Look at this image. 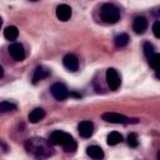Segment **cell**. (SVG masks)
Instances as JSON below:
<instances>
[{
    "label": "cell",
    "instance_id": "obj_1",
    "mask_svg": "<svg viewBox=\"0 0 160 160\" xmlns=\"http://www.w3.org/2000/svg\"><path fill=\"white\" fill-rule=\"evenodd\" d=\"M25 149L29 154L36 156V158H49L54 154L52 144L50 140H45L44 138L34 136L26 140Z\"/></svg>",
    "mask_w": 160,
    "mask_h": 160
},
{
    "label": "cell",
    "instance_id": "obj_2",
    "mask_svg": "<svg viewBox=\"0 0 160 160\" xmlns=\"http://www.w3.org/2000/svg\"><path fill=\"white\" fill-rule=\"evenodd\" d=\"M49 140L52 145H60L66 152H74L76 150V141L70 134L65 131H61V130L52 131L50 134Z\"/></svg>",
    "mask_w": 160,
    "mask_h": 160
},
{
    "label": "cell",
    "instance_id": "obj_3",
    "mask_svg": "<svg viewBox=\"0 0 160 160\" xmlns=\"http://www.w3.org/2000/svg\"><path fill=\"white\" fill-rule=\"evenodd\" d=\"M100 18L106 24H115L120 19V10L114 4H104L100 8Z\"/></svg>",
    "mask_w": 160,
    "mask_h": 160
},
{
    "label": "cell",
    "instance_id": "obj_4",
    "mask_svg": "<svg viewBox=\"0 0 160 160\" xmlns=\"http://www.w3.org/2000/svg\"><path fill=\"white\" fill-rule=\"evenodd\" d=\"M101 118L106 122H111V124H131V122H138V119H130V118L120 115L118 112H104Z\"/></svg>",
    "mask_w": 160,
    "mask_h": 160
},
{
    "label": "cell",
    "instance_id": "obj_5",
    "mask_svg": "<svg viewBox=\"0 0 160 160\" xmlns=\"http://www.w3.org/2000/svg\"><path fill=\"white\" fill-rule=\"evenodd\" d=\"M50 91H51V95H52L56 100H59V101L65 100V99L70 95V94H69V90L66 89V86H65L64 84H61V82H55V84H52L51 88H50Z\"/></svg>",
    "mask_w": 160,
    "mask_h": 160
},
{
    "label": "cell",
    "instance_id": "obj_6",
    "mask_svg": "<svg viewBox=\"0 0 160 160\" xmlns=\"http://www.w3.org/2000/svg\"><path fill=\"white\" fill-rule=\"evenodd\" d=\"M106 81H108V85H109L110 90H112V91L118 90V88L120 86L121 80H120V76H119L118 71L114 68H110V69L106 70Z\"/></svg>",
    "mask_w": 160,
    "mask_h": 160
},
{
    "label": "cell",
    "instance_id": "obj_7",
    "mask_svg": "<svg viewBox=\"0 0 160 160\" xmlns=\"http://www.w3.org/2000/svg\"><path fill=\"white\" fill-rule=\"evenodd\" d=\"M9 54L11 55V58L16 61H21L25 59V50L24 46L19 42H14L9 46Z\"/></svg>",
    "mask_w": 160,
    "mask_h": 160
},
{
    "label": "cell",
    "instance_id": "obj_8",
    "mask_svg": "<svg viewBox=\"0 0 160 160\" xmlns=\"http://www.w3.org/2000/svg\"><path fill=\"white\" fill-rule=\"evenodd\" d=\"M62 64L64 66L69 70V71H76L79 69V59L76 58V55L74 54H68L64 56L62 59Z\"/></svg>",
    "mask_w": 160,
    "mask_h": 160
},
{
    "label": "cell",
    "instance_id": "obj_9",
    "mask_svg": "<svg viewBox=\"0 0 160 160\" xmlns=\"http://www.w3.org/2000/svg\"><path fill=\"white\" fill-rule=\"evenodd\" d=\"M78 131L82 138H90L94 132V124L89 120H84L78 125Z\"/></svg>",
    "mask_w": 160,
    "mask_h": 160
},
{
    "label": "cell",
    "instance_id": "obj_10",
    "mask_svg": "<svg viewBox=\"0 0 160 160\" xmlns=\"http://www.w3.org/2000/svg\"><path fill=\"white\" fill-rule=\"evenodd\" d=\"M148 29V20L144 16H136L132 21V30L136 34H144Z\"/></svg>",
    "mask_w": 160,
    "mask_h": 160
},
{
    "label": "cell",
    "instance_id": "obj_11",
    "mask_svg": "<svg viewBox=\"0 0 160 160\" xmlns=\"http://www.w3.org/2000/svg\"><path fill=\"white\" fill-rule=\"evenodd\" d=\"M56 16L61 21H66L71 16V8L66 4H61L56 8Z\"/></svg>",
    "mask_w": 160,
    "mask_h": 160
},
{
    "label": "cell",
    "instance_id": "obj_12",
    "mask_svg": "<svg viewBox=\"0 0 160 160\" xmlns=\"http://www.w3.org/2000/svg\"><path fill=\"white\" fill-rule=\"evenodd\" d=\"M49 74H50V70H48V69L44 68V66H38V68L35 69L34 75H32V82H34V84L39 82L40 80H42V79H45L46 76H49Z\"/></svg>",
    "mask_w": 160,
    "mask_h": 160
},
{
    "label": "cell",
    "instance_id": "obj_13",
    "mask_svg": "<svg viewBox=\"0 0 160 160\" xmlns=\"http://www.w3.org/2000/svg\"><path fill=\"white\" fill-rule=\"evenodd\" d=\"M45 116V111L41 108H35L34 110H31V112L29 114V121L32 124L39 122L40 120H42Z\"/></svg>",
    "mask_w": 160,
    "mask_h": 160
},
{
    "label": "cell",
    "instance_id": "obj_14",
    "mask_svg": "<svg viewBox=\"0 0 160 160\" xmlns=\"http://www.w3.org/2000/svg\"><path fill=\"white\" fill-rule=\"evenodd\" d=\"M86 154H88L90 158H92V159H102V158H104V151H102V149H101L100 146H98V145H91V146H89V148L86 149Z\"/></svg>",
    "mask_w": 160,
    "mask_h": 160
},
{
    "label": "cell",
    "instance_id": "obj_15",
    "mask_svg": "<svg viewBox=\"0 0 160 160\" xmlns=\"http://www.w3.org/2000/svg\"><path fill=\"white\" fill-rule=\"evenodd\" d=\"M106 141H108V145H111V146L112 145H116V144H119V142L122 141V135L120 132H118V131H111L108 135Z\"/></svg>",
    "mask_w": 160,
    "mask_h": 160
},
{
    "label": "cell",
    "instance_id": "obj_16",
    "mask_svg": "<svg viewBox=\"0 0 160 160\" xmlns=\"http://www.w3.org/2000/svg\"><path fill=\"white\" fill-rule=\"evenodd\" d=\"M18 35H19V30L16 26H8L4 30V36L8 40H15L18 38Z\"/></svg>",
    "mask_w": 160,
    "mask_h": 160
},
{
    "label": "cell",
    "instance_id": "obj_17",
    "mask_svg": "<svg viewBox=\"0 0 160 160\" xmlns=\"http://www.w3.org/2000/svg\"><path fill=\"white\" fill-rule=\"evenodd\" d=\"M129 40H130V38L128 34H119L115 38V45H116V48H124L129 44Z\"/></svg>",
    "mask_w": 160,
    "mask_h": 160
},
{
    "label": "cell",
    "instance_id": "obj_18",
    "mask_svg": "<svg viewBox=\"0 0 160 160\" xmlns=\"http://www.w3.org/2000/svg\"><path fill=\"white\" fill-rule=\"evenodd\" d=\"M149 64L152 69L155 70H159L160 69V54H152L150 58H149Z\"/></svg>",
    "mask_w": 160,
    "mask_h": 160
},
{
    "label": "cell",
    "instance_id": "obj_19",
    "mask_svg": "<svg viewBox=\"0 0 160 160\" xmlns=\"http://www.w3.org/2000/svg\"><path fill=\"white\" fill-rule=\"evenodd\" d=\"M16 110V105L9 101H1L0 104V111L1 112H6V111H14Z\"/></svg>",
    "mask_w": 160,
    "mask_h": 160
},
{
    "label": "cell",
    "instance_id": "obj_20",
    "mask_svg": "<svg viewBox=\"0 0 160 160\" xmlns=\"http://www.w3.org/2000/svg\"><path fill=\"white\" fill-rule=\"evenodd\" d=\"M128 145L130 148H136L139 145V141H138V136L135 132H131L128 135Z\"/></svg>",
    "mask_w": 160,
    "mask_h": 160
},
{
    "label": "cell",
    "instance_id": "obj_21",
    "mask_svg": "<svg viewBox=\"0 0 160 160\" xmlns=\"http://www.w3.org/2000/svg\"><path fill=\"white\" fill-rule=\"evenodd\" d=\"M144 54L146 55L148 59H149L152 54H155V51H154V46H152L150 42H145V44H144Z\"/></svg>",
    "mask_w": 160,
    "mask_h": 160
},
{
    "label": "cell",
    "instance_id": "obj_22",
    "mask_svg": "<svg viewBox=\"0 0 160 160\" xmlns=\"http://www.w3.org/2000/svg\"><path fill=\"white\" fill-rule=\"evenodd\" d=\"M152 32L156 38L160 39V21H155L152 25Z\"/></svg>",
    "mask_w": 160,
    "mask_h": 160
},
{
    "label": "cell",
    "instance_id": "obj_23",
    "mask_svg": "<svg viewBox=\"0 0 160 160\" xmlns=\"http://www.w3.org/2000/svg\"><path fill=\"white\" fill-rule=\"evenodd\" d=\"M158 158H159V159H160V151H159V152H158Z\"/></svg>",
    "mask_w": 160,
    "mask_h": 160
},
{
    "label": "cell",
    "instance_id": "obj_24",
    "mask_svg": "<svg viewBox=\"0 0 160 160\" xmlns=\"http://www.w3.org/2000/svg\"><path fill=\"white\" fill-rule=\"evenodd\" d=\"M30 1H38V0H30Z\"/></svg>",
    "mask_w": 160,
    "mask_h": 160
}]
</instances>
